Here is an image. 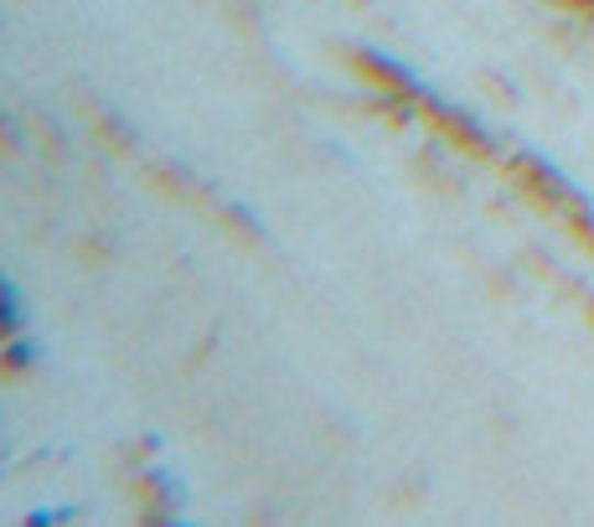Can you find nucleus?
Returning <instances> with one entry per match:
<instances>
[{
    "label": "nucleus",
    "mask_w": 594,
    "mask_h": 527,
    "mask_svg": "<svg viewBox=\"0 0 594 527\" xmlns=\"http://www.w3.org/2000/svg\"><path fill=\"white\" fill-rule=\"evenodd\" d=\"M21 326V316H16V300H11V289H0V341L11 337Z\"/></svg>",
    "instance_id": "obj_2"
},
{
    "label": "nucleus",
    "mask_w": 594,
    "mask_h": 527,
    "mask_svg": "<svg viewBox=\"0 0 594 527\" xmlns=\"http://www.w3.org/2000/svg\"><path fill=\"white\" fill-rule=\"evenodd\" d=\"M26 362H32V347H26V341H0V367L16 373V367H26Z\"/></svg>",
    "instance_id": "obj_1"
}]
</instances>
